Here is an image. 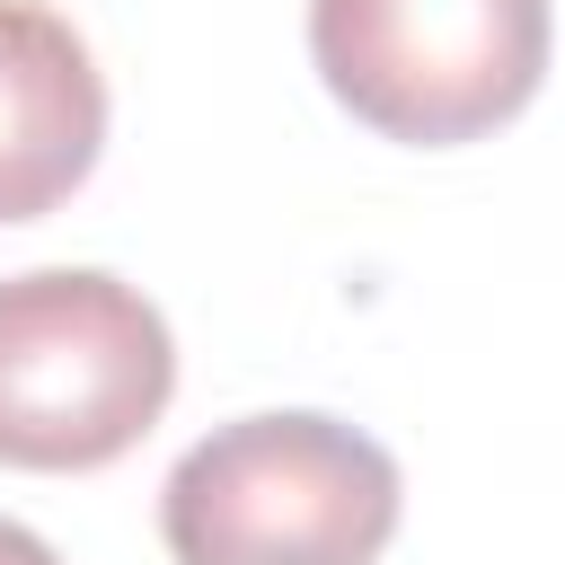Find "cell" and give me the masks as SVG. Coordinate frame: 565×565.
I'll list each match as a JSON object with an SVG mask.
<instances>
[{"label":"cell","instance_id":"cell-4","mask_svg":"<svg viewBox=\"0 0 565 565\" xmlns=\"http://www.w3.org/2000/svg\"><path fill=\"white\" fill-rule=\"evenodd\" d=\"M106 150L88 35L44 0H0V221H44Z\"/></svg>","mask_w":565,"mask_h":565},{"label":"cell","instance_id":"cell-2","mask_svg":"<svg viewBox=\"0 0 565 565\" xmlns=\"http://www.w3.org/2000/svg\"><path fill=\"white\" fill-rule=\"evenodd\" d=\"M168 397L177 335L132 282L97 265H35L0 282V468H106L168 415Z\"/></svg>","mask_w":565,"mask_h":565},{"label":"cell","instance_id":"cell-1","mask_svg":"<svg viewBox=\"0 0 565 565\" xmlns=\"http://www.w3.org/2000/svg\"><path fill=\"white\" fill-rule=\"evenodd\" d=\"M397 459L335 415L274 406L203 433L159 486L177 565H371L397 539Z\"/></svg>","mask_w":565,"mask_h":565},{"label":"cell","instance_id":"cell-5","mask_svg":"<svg viewBox=\"0 0 565 565\" xmlns=\"http://www.w3.org/2000/svg\"><path fill=\"white\" fill-rule=\"evenodd\" d=\"M0 565H62V556H53L26 521H0Z\"/></svg>","mask_w":565,"mask_h":565},{"label":"cell","instance_id":"cell-3","mask_svg":"<svg viewBox=\"0 0 565 565\" xmlns=\"http://www.w3.org/2000/svg\"><path fill=\"white\" fill-rule=\"evenodd\" d=\"M309 62L380 141L450 150L539 97L547 0H309Z\"/></svg>","mask_w":565,"mask_h":565}]
</instances>
